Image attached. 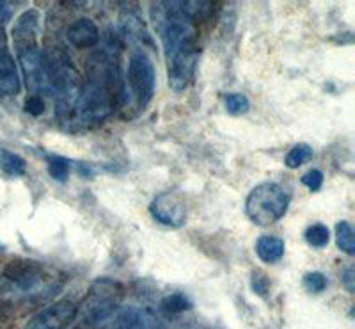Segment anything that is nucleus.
<instances>
[{"instance_id": "f8f14e48", "label": "nucleus", "mask_w": 355, "mask_h": 329, "mask_svg": "<svg viewBox=\"0 0 355 329\" xmlns=\"http://www.w3.org/2000/svg\"><path fill=\"white\" fill-rule=\"evenodd\" d=\"M66 40L78 50L93 49L100 43V28L91 18H78L69 25Z\"/></svg>"}, {"instance_id": "9b49d317", "label": "nucleus", "mask_w": 355, "mask_h": 329, "mask_svg": "<svg viewBox=\"0 0 355 329\" xmlns=\"http://www.w3.org/2000/svg\"><path fill=\"white\" fill-rule=\"evenodd\" d=\"M21 91V77L8 45V36L0 28V94L17 96Z\"/></svg>"}, {"instance_id": "aec40b11", "label": "nucleus", "mask_w": 355, "mask_h": 329, "mask_svg": "<svg viewBox=\"0 0 355 329\" xmlns=\"http://www.w3.org/2000/svg\"><path fill=\"white\" fill-rule=\"evenodd\" d=\"M224 106L231 116H242L249 110V98L242 93H230L224 96Z\"/></svg>"}, {"instance_id": "a211bd4d", "label": "nucleus", "mask_w": 355, "mask_h": 329, "mask_svg": "<svg viewBox=\"0 0 355 329\" xmlns=\"http://www.w3.org/2000/svg\"><path fill=\"white\" fill-rule=\"evenodd\" d=\"M160 308L167 313H183V312H189L192 308V301H190L189 297L185 294H169L162 299L160 303Z\"/></svg>"}, {"instance_id": "20e7f679", "label": "nucleus", "mask_w": 355, "mask_h": 329, "mask_svg": "<svg viewBox=\"0 0 355 329\" xmlns=\"http://www.w3.org/2000/svg\"><path fill=\"white\" fill-rule=\"evenodd\" d=\"M55 290V276L37 262L15 260L0 273V303H25Z\"/></svg>"}, {"instance_id": "0eeeda50", "label": "nucleus", "mask_w": 355, "mask_h": 329, "mask_svg": "<svg viewBox=\"0 0 355 329\" xmlns=\"http://www.w3.org/2000/svg\"><path fill=\"white\" fill-rule=\"evenodd\" d=\"M125 94L132 96L137 109H146L155 96L157 74L151 57L146 52H135L130 57L125 74Z\"/></svg>"}, {"instance_id": "39448f33", "label": "nucleus", "mask_w": 355, "mask_h": 329, "mask_svg": "<svg viewBox=\"0 0 355 329\" xmlns=\"http://www.w3.org/2000/svg\"><path fill=\"white\" fill-rule=\"evenodd\" d=\"M290 192L274 182L256 185L245 201V214L258 226H270L284 217L290 207Z\"/></svg>"}, {"instance_id": "6ab92c4d", "label": "nucleus", "mask_w": 355, "mask_h": 329, "mask_svg": "<svg viewBox=\"0 0 355 329\" xmlns=\"http://www.w3.org/2000/svg\"><path fill=\"white\" fill-rule=\"evenodd\" d=\"M46 166H49V173L53 180L57 182H66L69 176V164L68 159L59 157V155H46Z\"/></svg>"}, {"instance_id": "7ed1b4c3", "label": "nucleus", "mask_w": 355, "mask_h": 329, "mask_svg": "<svg viewBox=\"0 0 355 329\" xmlns=\"http://www.w3.org/2000/svg\"><path fill=\"white\" fill-rule=\"evenodd\" d=\"M12 43L17 53L20 71L33 94L49 93L44 56L40 49V12L37 9H27L12 25Z\"/></svg>"}, {"instance_id": "dca6fc26", "label": "nucleus", "mask_w": 355, "mask_h": 329, "mask_svg": "<svg viewBox=\"0 0 355 329\" xmlns=\"http://www.w3.org/2000/svg\"><path fill=\"white\" fill-rule=\"evenodd\" d=\"M304 239H306L307 244L313 246V248H325V246L329 244V240H331V232H329V228L325 226V224L315 223L306 228Z\"/></svg>"}, {"instance_id": "412c9836", "label": "nucleus", "mask_w": 355, "mask_h": 329, "mask_svg": "<svg viewBox=\"0 0 355 329\" xmlns=\"http://www.w3.org/2000/svg\"><path fill=\"white\" fill-rule=\"evenodd\" d=\"M304 289L309 294H322L323 290L327 289V278L323 276L318 271H313V273H307L302 278Z\"/></svg>"}, {"instance_id": "f03ea898", "label": "nucleus", "mask_w": 355, "mask_h": 329, "mask_svg": "<svg viewBox=\"0 0 355 329\" xmlns=\"http://www.w3.org/2000/svg\"><path fill=\"white\" fill-rule=\"evenodd\" d=\"M125 98V84L114 53L96 52L85 66V78L78 98L73 126L100 125Z\"/></svg>"}, {"instance_id": "f257e3e1", "label": "nucleus", "mask_w": 355, "mask_h": 329, "mask_svg": "<svg viewBox=\"0 0 355 329\" xmlns=\"http://www.w3.org/2000/svg\"><path fill=\"white\" fill-rule=\"evenodd\" d=\"M153 20L166 53L169 87L182 93L190 85L199 61L198 22L187 2H160L153 6Z\"/></svg>"}, {"instance_id": "6e6552de", "label": "nucleus", "mask_w": 355, "mask_h": 329, "mask_svg": "<svg viewBox=\"0 0 355 329\" xmlns=\"http://www.w3.org/2000/svg\"><path fill=\"white\" fill-rule=\"evenodd\" d=\"M78 317V303L71 299H61L28 319L25 329H68Z\"/></svg>"}, {"instance_id": "5701e85b", "label": "nucleus", "mask_w": 355, "mask_h": 329, "mask_svg": "<svg viewBox=\"0 0 355 329\" xmlns=\"http://www.w3.org/2000/svg\"><path fill=\"white\" fill-rule=\"evenodd\" d=\"M250 287L258 294L259 297H268V290H270V280L261 273L252 274V281H250Z\"/></svg>"}, {"instance_id": "393cba45", "label": "nucleus", "mask_w": 355, "mask_h": 329, "mask_svg": "<svg viewBox=\"0 0 355 329\" xmlns=\"http://www.w3.org/2000/svg\"><path fill=\"white\" fill-rule=\"evenodd\" d=\"M343 285H345V289L348 290L350 294L355 292V271L354 267H347L345 269V273H343Z\"/></svg>"}, {"instance_id": "2eb2a0df", "label": "nucleus", "mask_w": 355, "mask_h": 329, "mask_svg": "<svg viewBox=\"0 0 355 329\" xmlns=\"http://www.w3.org/2000/svg\"><path fill=\"white\" fill-rule=\"evenodd\" d=\"M336 244L347 255H355V235L348 221H339L336 224Z\"/></svg>"}, {"instance_id": "a878e982", "label": "nucleus", "mask_w": 355, "mask_h": 329, "mask_svg": "<svg viewBox=\"0 0 355 329\" xmlns=\"http://www.w3.org/2000/svg\"><path fill=\"white\" fill-rule=\"evenodd\" d=\"M9 18H11V8L6 2H0V28L4 24H8Z\"/></svg>"}, {"instance_id": "4468645a", "label": "nucleus", "mask_w": 355, "mask_h": 329, "mask_svg": "<svg viewBox=\"0 0 355 329\" xmlns=\"http://www.w3.org/2000/svg\"><path fill=\"white\" fill-rule=\"evenodd\" d=\"M0 171L8 176H21L27 171V162L15 151L0 148Z\"/></svg>"}, {"instance_id": "1a4fd4ad", "label": "nucleus", "mask_w": 355, "mask_h": 329, "mask_svg": "<svg viewBox=\"0 0 355 329\" xmlns=\"http://www.w3.org/2000/svg\"><path fill=\"white\" fill-rule=\"evenodd\" d=\"M103 329H164V322L150 308H117L100 326Z\"/></svg>"}, {"instance_id": "4be33fe9", "label": "nucleus", "mask_w": 355, "mask_h": 329, "mask_svg": "<svg viewBox=\"0 0 355 329\" xmlns=\"http://www.w3.org/2000/svg\"><path fill=\"white\" fill-rule=\"evenodd\" d=\"M300 182H302L309 191H320L323 185V173L320 169H311L300 178Z\"/></svg>"}, {"instance_id": "ddd939ff", "label": "nucleus", "mask_w": 355, "mask_h": 329, "mask_svg": "<svg viewBox=\"0 0 355 329\" xmlns=\"http://www.w3.org/2000/svg\"><path fill=\"white\" fill-rule=\"evenodd\" d=\"M256 255L265 264H275L284 255L283 239H279V237L274 235L259 237L258 242H256Z\"/></svg>"}, {"instance_id": "9d476101", "label": "nucleus", "mask_w": 355, "mask_h": 329, "mask_svg": "<svg viewBox=\"0 0 355 329\" xmlns=\"http://www.w3.org/2000/svg\"><path fill=\"white\" fill-rule=\"evenodd\" d=\"M150 212L155 221L167 228H182L187 221V207L174 192H162L151 201Z\"/></svg>"}, {"instance_id": "423d86ee", "label": "nucleus", "mask_w": 355, "mask_h": 329, "mask_svg": "<svg viewBox=\"0 0 355 329\" xmlns=\"http://www.w3.org/2000/svg\"><path fill=\"white\" fill-rule=\"evenodd\" d=\"M123 299V287L116 280H96L87 296L84 299V305H78V317H84V324L98 326L100 328L107 319L119 308V303Z\"/></svg>"}, {"instance_id": "b1692460", "label": "nucleus", "mask_w": 355, "mask_h": 329, "mask_svg": "<svg viewBox=\"0 0 355 329\" xmlns=\"http://www.w3.org/2000/svg\"><path fill=\"white\" fill-rule=\"evenodd\" d=\"M25 112H28L31 116H41L44 112V100L40 94H31V96L25 100Z\"/></svg>"}, {"instance_id": "f3484780", "label": "nucleus", "mask_w": 355, "mask_h": 329, "mask_svg": "<svg viewBox=\"0 0 355 329\" xmlns=\"http://www.w3.org/2000/svg\"><path fill=\"white\" fill-rule=\"evenodd\" d=\"M313 155H315L313 148H311L309 144H304L302 142V144H297V146H293L288 151L284 162H286V166L290 167V169H297V167L309 162V160L313 159Z\"/></svg>"}]
</instances>
